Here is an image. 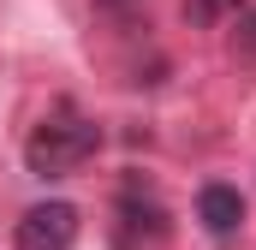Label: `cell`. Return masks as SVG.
<instances>
[{
  "mask_svg": "<svg viewBox=\"0 0 256 250\" xmlns=\"http://www.w3.org/2000/svg\"><path fill=\"white\" fill-rule=\"evenodd\" d=\"M196 220L214 232V238H232L238 226H244V196H238V185H202L196 190Z\"/></svg>",
  "mask_w": 256,
  "mask_h": 250,
  "instance_id": "3957f363",
  "label": "cell"
},
{
  "mask_svg": "<svg viewBox=\"0 0 256 250\" xmlns=\"http://www.w3.org/2000/svg\"><path fill=\"white\" fill-rule=\"evenodd\" d=\"M244 0H185V18L191 24H220L226 12H238Z\"/></svg>",
  "mask_w": 256,
  "mask_h": 250,
  "instance_id": "277c9868",
  "label": "cell"
},
{
  "mask_svg": "<svg viewBox=\"0 0 256 250\" xmlns=\"http://www.w3.org/2000/svg\"><path fill=\"white\" fill-rule=\"evenodd\" d=\"M232 48H238V60H256V6H238V24H232Z\"/></svg>",
  "mask_w": 256,
  "mask_h": 250,
  "instance_id": "5b68a950",
  "label": "cell"
},
{
  "mask_svg": "<svg viewBox=\"0 0 256 250\" xmlns=\"http://www.w3.org/2000/svg\"><path fill=\"white\" fill-rule=\"evenodd\" d=\"M96 149H102V125L66 114V120H42L24 137V167H30L36 179H66V173H78Z\"/></svg>",
  "mask_w": 256,
  "mask_h": 250,
  "instance_id": "6da1fadb",
  "label": "cell"
},
{
  "mask_svg": "<svg viewBox=\"0 0 256 250\" xmlns=\"http://www.w3.org/2000/svg\"><path fill=\"white\" fill-rule=\"evenodd\" d=\"M96 12L114 18V24H137L143 18V0H96Z\"/></svg>",
  "mask_w": 256,
  "mask_h": 250,
  "instance_id": "8992f818",
  "label": "cell"
},
{
  "mask_svg": "<svg viewBox=\"0 0 256 250\" xmlns=\"http://www.w3.org/2000/svg\"><path fill=\"white\" fill-rule=\"evenodd\" d=\"M78 208L72 202H36L18 220V250H72L78 244Z\"/></svg>",
  "mask_w": 256,
  "mask_h": 250,
  "instance_id": "7a4b0ae2",
  "label": "cell"
}]
</instances>
